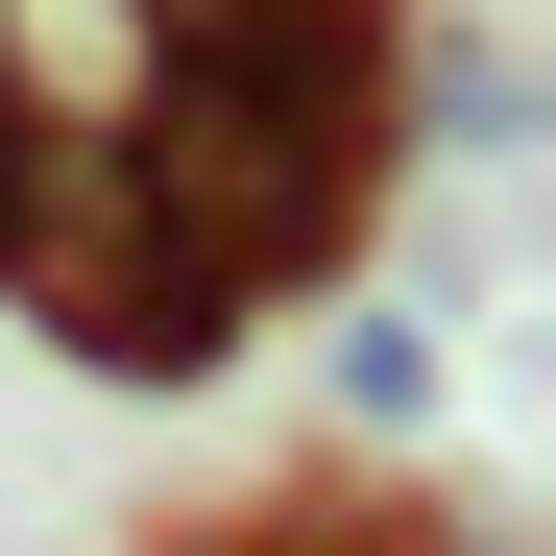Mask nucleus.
Wrapping results in <instances>:
<instances>
[{
  "instance_id": "obj_4",
  "label": "nucleus",
  "mask_w": 556,
  "mask_h": 556,
  "mask_svg": "<svg viewBox=\"0 0 556 556\" xmlns=\"http://www.w3.org/2000/svg\"><path fill=\"white\" fill-rule=\"evenodd\" d=\"M0 146H25V49H0Z\"/></svg>"
},
{
  "instance_id": "obj_2",
  "label": "nucleus",
  "mask_w": 556,
  "mask_h": 556,
  "mask_svg": "<svg viewBox=\"0 0 556 556\" xmlns=\"http://www.w3.org/2000/svg\"><path fill=\"white\" fill-rule=\"evenodd\" d=\"M122 169L169 218H194V266L266 315V291H339L363 266V218H388V122H339V98H266V73H146L122 98Z\"/></svg>"
},
{
  "instance_id": "obj_3",
  "label": "nucleus",
  "mask_w": 556,
  "mask_h": 556,
  "mask_svg": "<svg viewBox=\"0 0 556 556\" xmlns=\"http://www.w3.org/2000/svg\"><path fill=\"white\" fill-rule=\"evenodd\" d=\"M435 388H459V363H435V315L339 266V315H315V412H339V435H435Z\"/></svg>"
},
{
  "instance_id": "obj_1",
  "label": "nucleus",
  "mask_w": 556,
  "mask_h": 556,
  "mask_svg": "<svg viewBox=\"0 0 556 556\" xmlns=\"http://www.w3.org/2000/svg\"><path fill=\"white\" fill-rule=\"evenodd\" d=\"M0 315H25L49 363H98V388H218V339H242V291L194 266V218L122 169V122L98 146H0Z\"/></svg>"
}]
</instances>
